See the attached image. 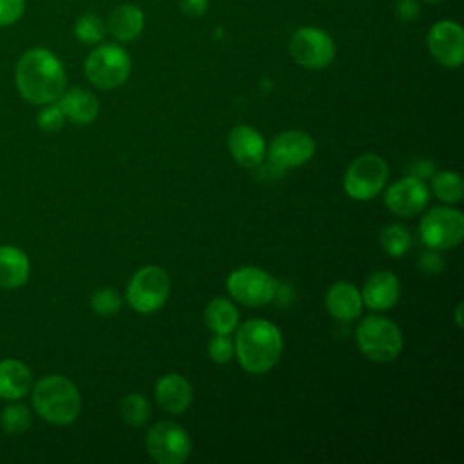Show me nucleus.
Segmentation results:
<instances>
[{
  "label": "nucleus",
  "instance_id": "obj_17",
  "mask_svg": "<svg viewBox=\"0 0 464 464\" xmlns=\"http://www.w3.org/2000/svg\"><path fill=\"white\" fill-rule=\"evenodd\" d=\"M156 402L169 413H183L192 404V386L179 373H165L154 386Z\"/></svg>",
  "mask_w": 464,
  "mask_h": 464
},
{
  "label": "nucleus",
  "instance_id": "obj_24",
  "mask_svg": "<svg viewBox=\"0 0 464 464\" xmlns=\"http://www.w3.org/2000/svg\"><path fill=\"white\" fill-rule=\"evenodd\" d=\"M431 192L442 203L453 205L464 198V183L459 172L440 170L431 179Z\"/></svg>",
  "mask_w": 464,
  "mask_h": 464
},
{
  "label": "nucleus",
  "instance_id": "obj_1",
  "mask_svg": "<svg viewBox=\"0 0 464 464\" xmlns=\"http://www.w3.org/2000/svg\"><path fill=\"white\" fill-rule=\"evenodd\" d=\"M18 94L33 103L45 105L58 102L67 87V74L54 53L44 47L25 51L14 69Z\"/></svg>",
  "mask_w": 464,
  "mask_h": 464
},
{
  "label": "nucleus",
  "instance_id": "obj_9",
  "mask_svg": "<svg viewBox=\"0 0 464 464\" xmlns=\"http://www.w3.org/2000/svg\"><path fill=\"white\" fill-rule=\"evenodd\" d=\"M145 448L152 460L160 464H183L190 457L192 440L179 424L161 420L149 428Z\"/></svg>",
  "mask_w": 464,
  "mask_h": 464
},
{
  "label": "nucleus",
  "instance_id": "obj_7",
  "mask_svg": "<svg viewBox=\"0 0 464 464\" xmlns=\"http://www.w3.org/2000/svg\"><path fill=\"white\" fill-rule=\"evenodd\" d=\"M169 292V274L156 265H149L140 268L130 277L125 290V299L132 310L140 314H152L165 304Z\"/></svg>",
  "mask_w": 464,
  "mask_h": 464
},
{
  "label": "nucleus",
  "instance_id": "obj_20",
  "mask_svg": "<svg viewBox=\"0 0 464 464\" xmlns=\"http://www.w3.org/2000/svg\"><path fill=\"white\" fill-rule=\"evenodd\" d=\"M33 388V373L25 362L18 359L0 361V399L20 401Z\"/></svg>",
  "mask_w": 464,
  "mask_h": 464
},
{
  "label": "nucleus",
  "instance_id": "obj_2",
  "mask_svg": "<svg viewBox=\"0 0 464 464\" xmlns=\"http://www.w3.org/2000/svg\"><path fill=\"white\" fill-rule=\"evenodd\" d=\"M283 352L279 328L266 319H250L239 326L234 343V353L248 373H265L272 370Z\"/></svg>",
  "mask_w": 464,
  "mask_h": 464
},
{
  "label": "nucleus",
  "instance_id": "obj_35",
  "mask_svg": "<svg viewBox=\"0 0 464 464\" xmlns=\"http://www.w3.org/2000/svg\"><path fill=\"white\" fill-rule=\"evenodd\" d=\"M178 5L187 16H201L208 9V0H178Z\"/></svg>",
  "mask_w": 464,
  "mask_h": 464
},
{
  "label": "nucleus",
  "instance_id": "obj_34",
  "mask_svg": "<svg viewBox=\"0 0 464 464\" xmlns=\"http://www.w3.org/2000/svg\"><path fill=\"white\" fill-rule=\"evenodd\" d=\"M395 14L402 22H413L420 14V5L415 0H399L395 5Z\"/></svg>",
  "mask_w": 464,
  "mask_h": 464
},
{
  "label": "nucleus",
  "instance_id": "obj_10",
  "mask_svg": "<svg viewBox=\"0 0 464 464\" xmlns=\"http://www.w3.org/2000/svg\"><path fill=\"white\" fill-rule=\"evenodd\" d=\"M419 232L430 248H455L464 239V216L453 207H435L422 216Z\"/></svg>",
  "mask_w": 464,
  "mask_h": 464
},
{
  "label": "nucleus",
  "instance_id": "obj_36",
  "mask_svg": "<svg viewBox=\"0 0 464 464\" xmlns=\"http://www.w3.org/2000/svg\"><path fill=\"white\" fill-rule=\"evenodd\" d=\"M460 310H462V303L457 304V310H455V321H457V326L462 328V315H460Z\"/></svg>",
  "mask_w": 464,
  "mask_h": 464
},
{
  "label": "nucleus",
  "instance_id": "obj_12",
  "mask_svg": "<svg viewBox=\"0 0 464 464\" xmlns=\"http://www.w3.org/2000/svg\"><path fill=\"white\" fill-rule=\"evenodd\" d=\"M431 58L442 67H460L464 62V29L453 20L435 22L426 36Z\"/></svg>",
  "mask_w": 464,
  "mask_h": 464
},
{
  "label": "nucleus",
  "instance_id": "obj_31",
  "mask_svg": "<svg viewBox=\"0 0 464 464\" xmlns=\"http://www.w3.org/2000/svg\"><path fill=\"white\" fill-rule=\"evenodd\" d=\"M208 355L218 364H227L234 355V343L227 334H216L208 343Z\"/></svg>",
  "mask_w": 464,
  "mask_h": 464
},
{
  "label": "nucleus",
  "instance_id": "obj_4",
  "mask_svg": "<svg viewBox=\"0 0 464 464\" xmlns=\"http://www.w3.org/2000/svg\"><path fill=\"white\" fill-rule=\"evenodd\" d=\"M355 343L364 357L373 362H392L402 350L399 326L382 315H368L355 328Z\"/></svg>",
  "mask_w": 464,
  "mask_h": 464
},
{
  "label": "nucleus",
  "instance_id": "obj_27",
  "mask_svg": "<svg viewBox=\"0 0 464 464\" xmlns=\"http://www.w3.org/2000/svg\"><path fill=\"white\" fill-rule=\"evenodd\" d=\"M120 413L127 424L141 428L150 419V404L141 393H129L120 402Z\"/></svg>",
  "mask_w": 464,
  "mask_h": 464
},
{
  "label": "nucleus",
  "instance_id": "obj_15",
  "mask_svg": "<svg viewBox=\"0 0 464 464\" xmlns=\"http://www.w3.org/2000/svg\"><path fill=\"white\" fill-rule=\"evenodd\" d=\"M227 147L232 160L245 167L254 169L259 167L265 160L266 143L261 132L250 125H236L227 138Z\"/></svg>",
  "mask_w": 464,
  "mask_h": 464
},
{
  "label": "nucleus",
  "instance_id": "obj_29",
  "mask_svg": "<svg viewBox=\"0 0 464 464\" xmlns=\"http://www.w3.org/2000/svg\"><path fill=\"white\" fill-rule=\"evenodd\" d=\"M121 295L111 288V286H103V288H98L92 292L91 295V308L98 314V315H114L120 308H121Z\"/></svg>",
  "mask_w": 464,
  "mask_h": 464
},
{
  "label": "nucleus",
  "instance_id": "obj_22",
  "mask_svg": "<svg viewBox=\"0 0 464 464\" xmlns=\"http://www.w3.org/2000/svg\"><path fill=\"white\" fill-rule=\"evenodd\" d=\"M145 25L143 11L134 4H121L114 7L107 20V31L118 42H132L136 40Z\"/></svg>",
  "mask_w": 464,
  "mask_h": 464
},
{
  "label": "nucleus",
  "instance_id": "obj_19",
  "mask_svg": "<svg viewBox=\"0 0 464 464\" xmlns=\"http://www.w3.org/2000/svg\"><path fill=\"white\" fill-rule=\"evenodd\" d=\"M58 105L65 116V120L76 125H87L96 120L100 103L98 98L82 87L65 89L63 94L58 98Z\"/></svg>",
  "mask_w": 464,
  "mask_h": 464
},
{
  "label": "nucleus",
  "instance_id": "obj_25",
  "mask_svg": "<svg viewBox=\"0 0 464 464\" xmlns=\"http://www.w3.org/2000/svg\"><path fill=\"white\" fill-rule=\"evenodd\" d=\"M31 422H33L31 410L18 401H13L0 411V426H2L4 433H7V435L25 433L29 430Z\"/></svg>",
  "mask_w": 464,
  "mask_h": 464
},
{
  "label": "nucleus",
  "instance_id": "obj_6",
  "mask_svg": "<svg viewBox=\"0 0 464 464\" xmlns=\"http://www.w3.org/2000/svg\"><path fill=\"white\" fill-rule=\"evenodd\" d=\"M388 181V163L384 158L366 152L357 156L346 169L343 178L344 192L357 201L375 198Z\"/></svg>",
  "mask_w": 464,
  "mask_h": 464
},
{
  "label": "nucleus",
  "instance_id": "obj_8",
  "mask_svg": "<svg viewBox=\"0 0 464 464\" xmlns=\"http://www.w3.org/2000/svg\"><path fill=\"white\" fill-rule=\"evenodd\" d=\"M228 295L250 308L268 304L277 294L276 277L257 266H241L228 274L227 277Z\"/></svg>",
  "mask_w": 464,
  "mask_h": 464
},
{
  "label": "nucleus",
  "instance_id": "obj_21",
  "mask_svg": "<svg viewBox=\"0 0 464 464\" xmlns=\"http://www.w3.org/2000/svg\"><path fill=\"white\" fill-rule=\"evenodd\" d=\"M31 263L24 250L13 245H0V288L14 290L27 283Z\"/></svg>",
  "mask_w": 464,
  "mask_h": 464
},
{
  "label": "nucleus",
  "instance_id": "obj_13",
  "mask_svg": "<svg viewBox=\"0 0 464 464\" xmlns=\"http://www.w3.org/2000/svg\"><path fill=\"white\" fill-rule=\"evenodd\" d=\"M430 203V188L419 176H404L392 183L384 192V205L401 218L420 214Z\"/></svg>",
  "mask_w": 464,
  "mask_h": 464
},
{
  "label": "nucleus",
  "instance_id": "obj_14",
  "mask_svg": "<svg viewBox=\"0 0 464 464\" xmlns=\"http://www.w3.org/2000/svg\"><path fill=\"white\" fill-rule=\"evenodd\" d=\"M315 154L310 134L292 129L279 132L268 145V160L277 169H292L308 163Z\"/></svg>",
  "mask_w": 464,
  "mask_h": 464
},
{
  "label": "nucleus",
  "instance_id": "obj_30",
  "mask_svg": "<svg viewBox=\"0 0 464 464\" xmlns=\"http://www.w3.org/2000/svg\"><path fill=\"white\" fill-rule=\"evenodd\" d=\"M65 123V116L58 105V102L42 105V111L38 112V127L44 132H58Z\"/></svg>",
  "mask_w": 464,
  "mask_h": 464
},
{
  "label": "nucleus",
  "instance_id": "obj_18",
  "mask_svg": "<svg viewBox=\"0 0 464 464\" xmlns=\"http://www.w3.org/2000/svg\"><path fill=\"white\" fill-rule=\"evenodd\" d=\"M324 304L328 314L339 321H353L362 312L361 292L346 281H339L326 290Z\"/></svg>",
  "mask_w": 464,
  "mask_h": 464
},
{
  "label": "nucleus",
  "instance_id": "obj_16",
  "mask_svg": "<svg viewBox=\"0 0 464 464\" xmlns=\"http://www.w3.org/2000/svg\"><path fill=\"white\" fill-rule=\"evenodd\" d=\"M401 295V283L393 272H373L362 286V303L372 310H390Z\"/></svg>",
  "mask_w": 464,
  "mask_h": 464
},
{
  "label": "nucleus",
  "instance_id": "obj_32",
  "mask_svg": "<svg viewBox=\"0 0 464 464\" xmlns=\"http://www.w3.org/2000/svg\"><path fill=\"white\" fill-rule=\"evenodd\" d=\"M25 0H0V27L13 25L22 18Z\"/></svg>",
  "mask_w": 464,
  "mask_h": 464
},
{
  "label": "nucleus",
  "instance_id": "obj_33",
  "mask_svg": "<svg viewBox=\"0 0 464 464\" xmlns=\"http://www.w3.org/2000/svg\"><path fill=\"white\" fill-rule=\"evenodd\" d=\"M419 266L428 272V274H439L442 268H444V261L442 257L439 256V252L435 248H430L426 250L420 259H419Z\"/></svg>",
  "mask_w": 464,
  "mask_h": 464
},
{
  "label": "nucleus",
  "instance_id": "obj_11",
  "mask_svg": "<svg viewBox=\"0 0 464 464\" xmlns=\"http://www.w3.org/2000/svg\"><path fill=\"white\" fill-rule=\"evenodd\" d=\"M290 56L304 69H324L335 58V44L332 36L319 27L304 25L299 27L288 44Z\"/></svg>",
  "mask_w": 464,
  "mask_h": 464
},
{
  "label": "nucleus",
  "instance_id": "obj_26",
  "mask_svg": "<svg viewBox=\"0 0 464 464\" xmlns=\"http://www.w3.org/2000/svg\"><path fill=\"white\" fill-rule=\"evenodd\" d=\"M379 243L388 256L401 257L410 250L411 237H410V232L406 227H402L399 223H392V225L382 227V230L379 234Z\"/></svg>",
  "mask_w": 464,
  "mask_h": 464
},
{
  "label": "nucleus",
  "instance_id": "obj_23",
  "mask_svg": "<svg viewBox=\"0 0 464 464\" xmlns=\"http://www.w3.org/2000/svg\"><path fill=\"white\" fill-rule=\"evenodd\" d=\"M203 319L214 334H227L228 335L236 330L237 321H239V314H237V310H236V306L232 304L230 299L214 297L205 306Z\"/></svg>",
  "mask_w": 464,
  "mask_h": 464
},
{
  "label": "nucleus",
  "instance_id": "obj_28",
  "mask_svg": "<svg viewBox=\"0 0 464 464\" xmlns=\"http://www.w3.org/2000/svg\"><path fill=\"white\" fill-rule=\"evenodd\" d=\"M105 31H107V27H105L103 20L94 13H83L74 22V36L82 44H87V45L100 44L105 36Z\"/></svg>",
  "mask_w": 464,
  "mask_h": 464
},
{
  "label": "nucleus",
  "instance_id": "obj_37",
  "mask_svg": "<svg viewBox=\"0 0 464 464\" xmlns=\"http://www.w3.org/2000/svg\"><path fill=\"white\" fill-rule=\"evenodd\" d=\"M424 2H442V0H424Z\"/></svg>",
  "mask_w": 464,
  "mask_h": 464
},
{
  "label": "nucleus",
  "instance_id": "obj_3",
  "mask_svg": "<svg viewBox=\"0 0 464 464\" xmlns=\"http://www.w3.org/2000/svg\"><path fill=\"white\" fill-rule=\"evenodd\" d=\"M34 411L49 424L67 426L80 415L82 397L76 384L58 373L40 377L31 388Z\"/></svg>",
  "mask_w": 464,
  "mask_h": 464
},
{
  "label": "nucleus",
  "instance_id": "obj_5",
  "mask_svg": "<svg viewBox=\"0 0 464 464\" xmlns=\"http://www.w3.org/2000/svg\"><path fill=\"white\" fill-rule=\"evenodd\" d=\"M130 56L116 44H102L89 53L83 63L87 80L103 91L123 85L130 74Z\"/></svg>",
  "mask_w": 464,
  "mask_h": 464
}]
</instances>
